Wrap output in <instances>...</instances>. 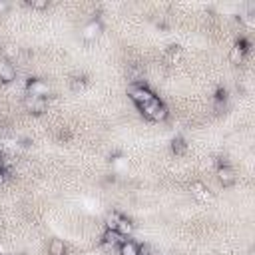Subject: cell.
Returning a JSON list of instances; mask_svg holds the SVG:
<instances>
[{"instance_id": "cell-1", "label": "cell", "mask_w": 255, "mask_h": 255, "mask_svg": "<svg viewBox=\"0 0 255 255\" xmlns=\"http://www.w3.org/2000/svg\"><path fill=\"white\" fill-rule=\"evenodd\" d=\"M139 112H141V114H143V118H145V120H149V122H165V120H167V116H169V112H167L165 104H163L161 100H157V98H153L151 102H147V104L139 106Z\"/></svg>"}, {"instance_id": "cell-2", "label": "cell", "mask_w": 255, "mask_h": 255, "mask_svg": "<svg viewBox=\"0 0 255 255\" xmlns=\"http://www.w3.org/2000/svg\"><path fill=\"white\" fill-rule=\"evenodd\" d=\"M128 98L139 108V106L151 102V100L155 98V94H153L145 84L139 82V84H129V86H128Z\"/></svg>"}, {"instance_id": "cell-3", "label": "cell", "mask_w": 255, "mask_h": 255, "mask_svg": "<svg viewBox=\"0 0 255 255\" xmlns=\"http://www.w3.org/2000/svg\"><path fill=\"white\" fill-rule=\"evenodd\" d=\"M26 92L30 96H38V98H48L50 96V86L48 82L40 80V78H30L26 82Z\"/></svg>"}, {"instance_id": "cell-4", "label": "cell", "mask_w": 255, "mask_h": 255, "mask_svg": "<svg viewBox=\"0 0 255 255\" xmlns=\"http://www.w3.org/2000/svg\"><path fill=\"white\" fill-rule=\"evenodd\" d=\"M24 106H26V110H28L30 114H34V116H42V114L46 112V108H48V100H46V98H38V96H30V94H26V98H24Z\"/></svg>"}, {"instance_id": "cell-5", "label": "cell", "mask_w": 255, "mask_h": 255, "mask_svg": "<svg viewBox=\"0 0 255 255\" xmlns=\"http://www.w3.org/2000/svg\"><path fill=\"white\" fill-rule=\"evenodd\" d=\"M102 22L98 20V18H94V20H90L86 26H84V30H82V38L86 40V42H94V40H98L100 38V34H102Z\"/></svg>"}, {"instance_id": "cell-6", "label": "cell", "mask_w": 255, "mask_h": 255, "mask_svg": "<svg viewBox=\"0 0 255 255\" xmlns=\"http://www.w3.org/2000/svg\"><path fill=\"white\" fill-rule=\"evenodd\" d=\"M126 239H128V237H124V235L118 233L116 229H106L104 235H102V241H104V245H108V247H120Z\"/></svg>"}, {"instance_id": "cell-7", "label": "cell", "mask_w": 255, "mask_h": 255, "mask_svg": "<svg viewBox=\"0 0 255 255\" xmlns=\"http://www.w3.org/2000/svg\"><path fill=\"white\" fill-rule=\"evenodd\" d=\"M217 179L223 187H229V185L235 183V171L229 165H219L217 167Z\"/></svg>"}, {"instance_id": "cell-8", "label": "cell", "mask_w": 255, "mask_h": 255, "mask_svg": "<svg viewBox=\"0 0 255 255\" xmlns=\"http://www.w3.org/2000/svg\"><path fill=\"white\" fill-rule=\"evenodd\" d=\"M114 229L118 231V233H122L124 237H128V235H131V231H133V223L126 217V215H122V213H118V217H116V225H114Z\"/></svg>"}, {"instance_id": "cell-9", "label": "cell", "mask_w": 255, "mask_h": 255, "mask_svg": "<svg viewBox=\"0 0 255 255\" xmlns=\"http://www.w3.org/2000/svg\"><path fill=\"white\" fill-rule=\"evenodd\" d=\"M14 80H16V68L12 64H8V62L0 64V82L2 84H10Z\"/></svg>"}, {"instance_id": "cell-10", "label": "cell", "mask_w": 255, "mask_h": 255, "mask_svg": "<svg viewBox=\"0 0 255 255\" xmlns=\"http://www.w3.org/2000/svg\"><path fill=\"white\" fill-rule=\"evenodd\" d=\"M118 251H120V255H137L139 245H137L135 241H131V239H126V241L118 247Z\"/></svg>"}, {"instance_id": "cell-11", "label": "cell", "mask_w": 255, "mask_h": 255, "mask_svg": "<svg viewBox=\"0 0 255 255\" xmlns=\"http://www.w3.org/2000/svg\"><path fill=\"white\" fill-rule=\"evenodd\" d=\"M48 253L50 255H66V245L62 239H52L48 245Z\"/></svg>"}, {"instance_id": "cell-12", "label": "cell", "mask_w": 255, "mask_h": 255, "mask_svg": "<svg viewBox=\"0 0 255 255\" xmlns=\"http://www.w3.org/2000/svg\"><path fill=\"white\" fill-rule=\"evenodd\" d=\"M245 56H247V52H245L243 48H239L237 44H235V46L231 48V52H229V60H231V64H241Z\"/></svg>"}, {"instance_id": "cell-13", "label": "cell", "mask_w": 255, "mask_h": 255, "mask_svg": "<svg viewBox=\"0 0 255 255\" xmlns=\"http://www.w3.org/2000/svg\"><path fill=\"white\" fill-rule=\"evenodd\" d=\"M70 88H72V92H82L84 88H86V78L84 76H76V78H72L70 80Z\"/></svg>"}, {"instance_id": "cell-14", "label": "cell", "mask_w": 255, "mask_h": 255, "mask_svg": "<svg viewBox=\"0 0 255 255\" xmlns=\"http://www.w3.org/2000/svg\"><path fill=\"white\" fill-rule=\"evenodd\" d=\"M171 149H173V153H183L185 149H187V143H185V139L183 137H173V141H171Z\"/></svg>"}, {"instance_id": "cell-15", "label": "cell", "mask_w": 255, "mask_h": 255, "mask_svg": "<svg viewBox=\"0 0 255 255\" xmlns=\"http://www.w3.org/2000/svg\"><path fill=\"white\" fill-rule=\"evenodd\" d=\"M26 4H28L32 10H46V8L50 6V2H48V0H28Z\"/></svg>"}, {"instance_id": "cell-16", "label": "cell", "mask_w": 255, "mask_h": 255, "mask_svg": "<svg viewBox=\"0 0 255 255\" xmlns=\"http://www.w3.org/2000/svg\"><path fill=\"white\" fill-rule=\"evenodd\" d=\"M225 100H227V90H225V88H217V90H215V104H217V108H219Z\"/></svg>"}, {"instance_id": "cell-17", "label": "cell", "mask_w": 255, "mask_h": 255, "mask_svg": "<svg viewBox=\"0 0 255 255\" xmlns=\"http://www.w3.org/2000/svg\"><path fill=\"white\" fill-rule=\"evenodd\" d=\"M137 255H153V251L149 249V245H139V251Z\"/></svg>"}, {"instance_id": "cell-18", "label": "cell", "mask_w": 255, "mask_h": 255, "mask_svg": "<svg viewBox=\"0 0 255 255\" xmlns=\"http://www.w3.org/2000/svg\"><path fill=\"white\" fill-rule=\"evenodd\" d=\"M6 177H8V171L6 169H0V187L6 183Z\"/></svg>"}, {"instance_id": "cell-19", "label": "cell", "mask_w": 255, "mask_h": 255, "mask_svg": "<svg viewBox=\"0 0 255 255\" xmlns=\"http://www.w3.org/2000/svg\"><path fill=\"white\" fill-rule=\"evenodd\" d=\"M6 10H8V4H6V2H2V0H0V12H6Z\"/></svg>"}]
</instances>
